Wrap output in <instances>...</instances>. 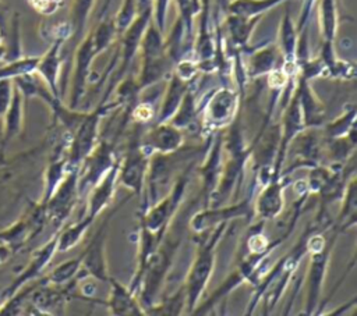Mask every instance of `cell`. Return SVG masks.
Listing matches in <instances>:
<instances>
[{"label": "cell", "mask_w": 357, "mask_h": 316, "mask_svg": "<svg viewBox=\"0 0 357 316\" xmlns=\"http://www.w3.org/2000/svg\"><path fill=\"white\" fill-rule=\"evenodd\" d=\"M279 0H236L231 4V10L241 15H251L273 6Z\"/></svg>", "instance_id": "obj_1"}, {"label": "cell", "mask_w": 357, "mask_h": 316, "mask_svg": "<svg viewBox=\"0 0 357 316\" xmlns=\"http://www.w3.org/2000/svg\"><path fill=\"white\" fill-rule=\"evenodd\" d=\"M166 1L167 0H159V24H160V26L163 25V14H165Z\"/></svg>", "instance_id": "obj_2"}]
</instances>
